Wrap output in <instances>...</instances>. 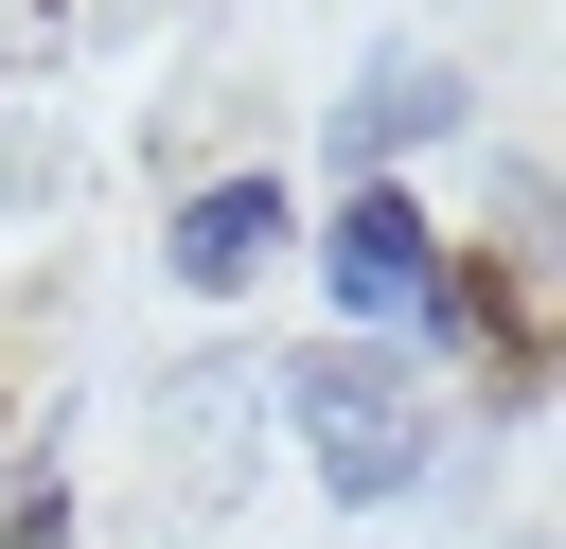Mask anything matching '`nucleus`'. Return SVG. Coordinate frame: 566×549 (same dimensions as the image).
<instances>
[{
    "instance_id": "obj_1",
    "label": "nucleus",
    "mask_w": 566,
    "mask_h": 549,
    "mask_svg": "<svg viewBox=\"0 0 566 549\" xmlns=\"http://www.w3.org/2000/svg\"><path fill=\"white\" fill-rule=\"evenodd\" d=\"M265 390H283V425H301V460H318L336 496H407V478L442 460V407H424V372H407L389 336H318V354H283Z\"/></svg>"
},
{
    "instance_id": "obj_2",
    "label": "nucleus",
    "mask_w": 566,
    "mask_h": 549,
    "mask_svg": "<svg viewBox=\"0 0 566 549\" xmlns=\"http://www.w3.org/2000/svg\"><path fill=\"white\" fill-rule=\"evenodd\" d=\"M318 283H336V319H354V336H407V319L442 301V230H424V195L354 177V195H336V230H318Z\"/></svg>"
},
{
    "instance_id": "obj_3",
    "label": "nucleus",
    "mask_w": 566,
    "mask_h": 549,
    "mask_svg": "<svg viewBox=\"0 0 566 549\" xmlns=\"http://www.w3.org/2000/svg\"><path fill=\"white\" fill-rule=\"evenodd\" d=\"M283 230H301V195H283V177H212V195H177L159 266H177L195 301H248V283L283 266Z\"/></svg>"
},
{
    "instance_id": "obj_4",
    "label": "nucleus",
    "mask_w": 566,
    "mask_h": 549,
    "mask_svg": "<svg viewBox=\"0 0 566 549\" xmlns=\"http://www.w3.org/2000/svg\"><path fill=\"white\" fill-rule=\"evenodd\" d=\"M442 124H460V53H371V71H354V106H336L318 142H336V177H389V159H407V142H442Z\"/></svg>"
},
{
    "instance_id": "obj_5",
    "label": "nucleus",
    "mask_w": 566,
    "mask_h": 549,
    "mask_svg": "<svg viewBox=\"0 0 566 549\" xmlns=\"http://www.w3.org/2000/svg\"><path fill=\"white\" fill-rule=\"evenodd\" d=\"M0 549H71V496H53V478H18V531H0Z\"/></svg>"
},
{
    "instance_id": "obj_6",
    "label": "nucleus",
    "mask_w": 566,
    "mask_h": 549,
    "mask_svg": "<svg viewBox=\"0 0 566 549\" xmlns=\"http://www.w3.org/2000/svg\"><path fill=\"white\" fill-rule=\"evenodd\" d=\"M0 425H18V372H0Z\"/></svg>"
},
{
    "instance_id": "obj_7",
    "label": "nucleus",
    "mask_w": 566,
    "mask_h": 549,
    "mask_svg": "<svg viewBox=\"0 0 566 549\" xmlns=\"http://www.w3.org/2000/svg\"><path fill=\"white\" fill-rule=\"evenodd\" d=\"M513 549H531V531H513Z\"/></svg>"
}]
</instances>
